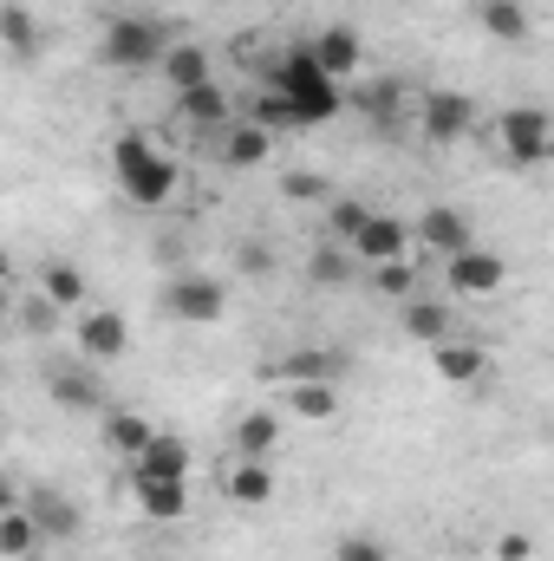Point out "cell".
<instances>
[{
  "label": "cell",
  "mask_w": 554,
  "mask_h": 561,
  "mask_svg": "<svg viewBox=\"0 0 554 561\" xmlns=\"http://www.w3.org/2000/svg\"><path fill=\"white\" fill-rule=\"evenodd\" d=\"M430 366H437V379H443V386H476V379L489 373V353L450 333V340H437V346H430Z\"/></svg>",
  "instance_id": "9a60e30c"
},
{
  "label": "cell",
  "mask_w": 554,
  "mask_h": 561,
  "mask_svg": "<svg viewBox=\"0 0 554 561\" xmlns=\"http://www.w3.org/2000/svg\"><path fill=\"white\" fill-rule=\"evenodd\" d=\"M229 496H235L242 510H262V503L275 496V470H268L262 457H235V470H229Z\"/></svg>",
  "instance_id": "7402d4cb"
},
{
  "label": "cell",
  "mask_w": 554,
  "mask_h": 561,
  "mask_svg": "<svg viewBox=\"0 0 554 561\" xmlns=\"http://www.w3.org/2000/svg\"><path fill=\"white\" fill-rule=\"evenodd\" d=\"M157 72L170 79V92H189V85H209V79H216L209 46H196V39H170L163 59H157Z\"/></svg>",
  "instance_id": "5bb4252c"
},
{
  "label": "cell",
  "mask_w": 554,
  "mask_h": 561,
  "mask_svg": "<svg viewBox=\"0 0 554 561\" xmlns=\"http://www.w3.org/2000/svg\"><path fill=\"white\" fill-rule=\"evenodd\" d=\"M359 105H366V118H372L379 138H399V131H405V85H399V79H372V85L359 92Z\"/></svg>",
  "instance_id": "ac0fdd59"
},
{
  "label": "cell",
  "mask_w": 554,
  "mask_h": 561,
  "mask_svg": "<svg viewBox=\"0 0 554 561\" xmlns=\"http://www.w3.org/2000/svg\"><path fill=\"white\" fill-rule=\"evenodd\" d=\"M287 112H293L300 131H313V125H333V118L346 112V92H339L333 79H320V85H307V92H287Z\"/></svg>",
  "instance_id": "e0dca14e"
},
{
  "label": "cell",
  "mask_w": 554,
  "mask_h": 561,
  "mask_svg": "<svg viewBox=\"0 0 554 561\" xmlns=\"http://www.w3.org/2000/svg\"><path fill=\"white\" fill-rule=\"evenodd\" d=\"M287 405H293V419L326 424L339 419V386H287Z\"/></svg>",
  "instance_id": "f546056e"
},
{
  "label": "cell",
  "mask_w": 554,
  "mask_h": 561,
  "mask_svg": "<svg viewBox=\"0 0 554 561\" xmlns=\"http://www.w3.org/2000/svg\"><path fill=\"white\" fill-rule=\"evenodd\" d=\"M112 176H118V190H125L138 209H163V203L176 196V163L143 138V131H125V138L112 144Z\"/></svg>",
  "instance_id": "6da1fadb"
},
{
  "label": "cell",
  "mask_w": 554,
  "mask_h": 561,
  "mask_svg": "<svg viewBox=\"0 0 554 561\" xmlns=\"http://www.w3.org/2000/svg\"><path fill=\"white\" fill-rule=\"evenodd\" d=\"M280 196H287V203H320V196H326V176H320V170H287V176H280Z\"/></svg>",
  "instance_id": "e575fe53"
},
{
  "label": "cell",
  "mask_w": 554,
  "mask_h": 561,
  "mask_svg": "<svg viewBox=\"0 0 554 561\" xmlns=\"http://www.w3.org/2000/svg\"><path fill=\"white\" fill-rule=\"evenodd\" d=\"M412 242H424V249H430V255H443V262H450V255H463V249H476V242H470V216H463V209H450V203H437V209H424V216H417Z\"/></svg>",
  "instance_id": "30bf717a"
},
{
  "label": "cell",
  "mask_w": 554,
  "mask_h": 561,
  "mask_svg": "<svg viewBox=\"0 0 554 561\" xmlns=\"http://www.w3.org/2000/svg\"><path fill=\"white\" fill-rule=\"evenodd\" d=\"M85 294H92V280H85L79 262H53V268L39 275V300H53L59 313H79V307H85Z\"/></svg>",
  "instance_id": "ffe728a7"
},
{
  "label": "cell",
  "mask_w": 554,
  "mask_h": 561,
  "mask_svg": "<svg viewBox=\"0 0 554 561\" xmlns=\"http://www.w3.org/2000/svg\"><path fill=\"white\" fill-rule=\"evenodd\" d=\"M0 46H7L13 59H39V46H46V39H39V20H33L26 7H13V0L0 7Z\"/></svg>",
  "instance_id": "484cf974"
},
{
  "label": "cell",
  "mask_w": 554,
  "mask_h": 561,
  "mask_svg": "<svg viewBox=\"0 0 554 561\" xmlns=\"http://www.w3.org/2000/svg\"><path fill=\"white\" fill-rule=\"evenodd\" d=\"M20 510L33 516V529H39L46 542H72V536H79V503H72L59 483H26Z\"/></svg>",
  "instance_id": "8992f818"
},
{
  "label": "cell",
  "mask_w": 554,
  "mask_h": 561,
  "mask_svg": "<svg viewBox=\"0 0 554 561\" xmlns=\"http://www.w3.org/2000/svg\"><path fill=\"white\" fill-rule=\"evenodd\" d=\"M405 333L424 340V346H437V340H450V333H457V320H450V307H443V300H412V307H405Z\"/></svg>",
  "instance_id": "83f0119b"
},
{
  "label": "cell",
  "mask_w": 554,
  "mask_h": 561,
  "mask_svg": "<svg viewBox=\"0 0 554 561\" xmlns=\"http://www.w3.org/2000/svg\"><path fill=\"white\" fill-rule=\"evenodd\" d=\"M163 46H170L163 20L118 13V20H105V46H99V53H105V66H112V72H157Z\"/></svg>",
  "instance_id": "7a4b0ae2"
},
{
  "label": "cell",
  "mask_w": 554,
  "mask_h": 561,
  "mask_svg": "<svg viewBox=\"0 0 554 561\" xmlns=\"http://www.w3.org/2000/svg\"><path fill=\"white\" fill-rule=\"evenodd\" d=\"M307 53H313V66H320V72H326L333 85H339V79H353V72H359V59H366L359 33H353L346 20H333V26H326V33H320V39H313Z\"/></svg>",
  "instance_id": "8fae6325"
},
{
  "label": "cell",
  "mask_w": 554,
  "mask_h": 561,
  "mask_svg": "<svg viewBox=\"0 0 554 561\" xmlns=\"http://www.w3.org/2000/svg\"><path fill=\"white\" fill-rule=\"evenodd\" d=\"M46 392H53L59 412H99V405H105V386H99L85 366H59V373L46 379Z\"/></svg>",
  "instance_id": "d6986e66"
},
{
  "label": "cell",
  "mask_w": 554,
  "mask_h": 561,
  "mask_svg": "<svg viewBox=\"0 0 554 561\" xmlns=\"http://www.w3.org/2000/svg\"><path fill=\"white\" fill-rule=\"evenodd\" d=\"M529 556H535V542H529L522 529H516V536H503V549H496V561H529Z\"/></svg>",
  "instance_id": "8d00e7d4"
},
{
  "label": "cell",
  "mask_w": 554,
  "mask_h": 561,
  "mask_svg": "<svg viewBox=\"0 0 554 561\" xmlns=\"http://www.w3.org/2000/svg\"><path fill=\"white\" fill-rule=\"evenodd\" d=\"M53 313H59L53 300H26V327H53Z\"/></svg>",
  "instance_id": "74e56055"
},
{
  "label": "cell",
  "mask_w": 554,
  "mask_h": 561,
  "mask_svg": "<svg viewBox=\"0 0 554 561\" xmlns=\"http://www.w3.org/2000/svg\"><path fill=\"white\" fill-rule=\"evenodd\" d=\"M339 373H346L339 353H287V359H280V379H287V386H333Z\"/></svg>",
  "instance_id": "d4e9b609"
},
{
  "label": "cell",
  "mask_w": 554,
  "mask_h": 561,
  "mask_svg": "<svg viewBox=\"0 0 554 561\" xmlns=\"http://www.w3.org/2000/svg\"><path fill=\"white\" fill-rule=\"evenodd\" d=\"M39 549H46V536L33 529V516H26L20 503H13V510H0V556H7V561H33Z\"/></svg>",
  "instance_id": "cb8c5ba5"
},
{
  "label": "cell",
  "mask_w": 554,
  "mask_h": 561,
  "mask_svg": "<svg viewBox=\"0 0 554 561\" xmlns=\"http://www.w3.org/2000/svg\"><path fill=\"white\" fill-rule=\"evenodd\" d=\"M268 150H275V138H268L262 125H249V118L222 125V163H235V170H255V163H268Z\"/></svg>",
  "instance_id": "44dd1931"
},
{
  "label": "cell",
  "mask_w": 554,
  "mask_h": 561,
  "mask_svg": "<svg viewBox=\"0 0 554 561\" xmlns=\"http://www.w3.org/2000/svg\"><path fill=\"white\" fill-rule=\"evenodd\" d=\"M229 444H235V457H268L280 444V419L275 412H249V419H235Z\"/></svg>",
  "instance_id": "4316f807"
},
{
  "label": "cell",
  "mask_w": 554,
  "mask_h": 561,
  "mask_svg": "<svg viewBox=\"0 0 554 561\" xmlns=\"http://www.w3.org/2000/svg\"><path fill=\"white\" fill-rule=\"evenodd\" d=\"M72 340H79L85 359H118L131 346V320L118 307H79V333Z\"/></svg>",
  "instance_id": "ba28073f"
},
{
  "label": "cell",
  "mask_w": 554,
  "mask_h": 561,
  "mask_svg": "<svg viewBox=\"0 0 554 561\" xmlns=\"http://www.w3.org/2000/svg\"><path fill=\"white\" fill-rule=\"evenodd\" d=\"M33 561H39V556H33Z\"/></svg>",
  "instance_id": "60d3db41"
},
{
  "label": "cell",
  "mask_w": 554,
  "mask_h": 561,
  "mask_svg": "<svg viewBox=\"0 0 554 561\" xmlns=\"http://www.w3.org/2000/svg\"><path fill=\"white\" fill-rule=\"evenodd\" d=\"M235 268H242V280H268L275 275V249L262 236H249V242H235Z\"/></svg>",
  "instance_id": "d6a6232c"
},
{
  "label": "cell",
  "mask_w": 554,
  "mask_h": 561,
  "mask_svg": "<svg viewBox=\"0 0 554 561\" xmlns=\"http://www.w3.org/2000/svg\"><path fill=\"white\" fill-rule=\"evenodd\" d=\"M503 157L516 170H542L554 157V118L542 105H509L503 112Z\"/></svg>",
  "instance_id": "3957f363"
},
{
  "label": "cell",
  "mask_w": 554,
  "mask_h": 561,
  "mask_svg": "<svg viewBox=\"0 0 554 561\" xmlns=\"http://www.w3.org/2000/svg\"><path fill=\"white\" fill-rule=\"evenodd\" d=\"M157 477H189V444L170 431H150V444L131 457V483H157Z\"/></svg>",
  "instance_id": "4fadbf2b"
},
{
  "label": "cell",
  "mask_w": 554,
  "mask_h": 561,
  "mask_svg": "<svg viewBox=\"0 0 554 561\" xmlns=\"http://www.w3.org/2000/svg\"><path fill=\"white\" fill-rule=\"evenodd\" d=\"M13 503H20V483H7V477H0V510H13Z\"/></svg>",
  "instance_id": "f35d334b"
},
{
  "label": "cell",
  "mask_w": 554,
  "mask_h": 561,
  "mask_svg": "<svg viewBox=\"0 0 554 561\" xmlns=\"http://www.w3.org/2000/svg\"><path fill=\"white\" fill-rule=\"evenodd\" d=\"M150 431H157V424L143 419V412H105V444H112L125 463H131L143 444H150Z\"/></svg>",
  "instance_id": "f1b7e54d"
},
{
  "label": "cell",
  "mask_w": 554,
  "mask_h": 561,
  "mask_svg": "<svg viewBox=\"0 0 554 561\" xmlns=\"http://www.w3.org/2000/svg\"><path fill=\"white\" fill-rule=\"evenodd\" d=\"M476 131V99L470 92H424L417 105V138L424 144H457Z\"/></svg>",
  "instance_id": "277c9868"
},
{
  "label": "cell",
  "mask_w": 554,
  "mask_h": 561,
  "mask_svg": "<svg viewBox=\"0 0 554 561\" xmlns=\"http://www.w3.org/2000/svg\"><path fill=\"white\" fill-rule=\"evenodd\" d=\"M476 20H483V33H489V39H503V46L529 39V26H535L522 0H483V7H476Z\"/></svg>",
  "instance_id": "603a6c76"
},
{
  "label": "cell",
  "mask_w": 554,
  "mask_h": 561,
  "mask_svg": "<svg viewBox=\"0 0 554 561\" xmlns=\"http://www.w3.org/2000/svg\"><path fill=\"white\" fill-rule=\"evenodd\" d=\"M7 280H13V262H7V249H0V287H7Z\"/></svg>",
  "instance_id": "ab89813d"
},
{
  "label": "cell",
  "mask_w": 554,
  "mask_h": 561,
  "mask_svg": "<svg viewBox=\"0 0 554 561\" xmlns=\"http://www.w3.org/2000/svg\"><path fill=\"white\" fill-rule=\"evenodd\" d=\"M163 307H170L176 320H189V327H216V320L229 313V287L216 275H176L163 287Z\"/></svg>",
  "instance_id": "5b68a950"
},
{
  "label": "cell",
  "mask_w": 554,
  "mask_h": 561,
  "mask_svg": "<svg viewBox=\"0 0 554 561\" xmlns=\"http://www.w3.org/2000/svg\"><path fill=\"white\" fill-rule=\"evenodd\" d=\"M333 561H392V556H385V542H379V536H339Z\"/></svg>",
  "instance_id": "d590c367"
},
{
  "label": "cell",
  "mask_w": 554,
  "mask_h": 561,
  "mask_svg": "<svg viewBox=\"0 0 554 561\" xmlns=\"http://www.w3.org/2000/svg\"><path fill=\"white\" fill-rule=\"evenodd\" d=\"M307 280H313V287H326V294H339V287L353 280V255H346L339 242H326V249L307 262Z\"/></svg>",
  "instance_id": "4dcf8cb0"
},
{
  "label": "cell",
  "mask_w": 554,
  "mask_h": 561,
  "mask_svg": "<svg viewBox=\"0 0 554 561\" xmlns=\"http://www.w3.org/2000/svg\"><path fill=\"white\" fill-rule=\"evenodd\" d=\"M138 490L143 523H183L189 516V477H157V483H131Z\"/></svg>",
  "instance_id": "2e32d148"
},
{
  "label": "cell",
  "mask_w": 554,
  "mask_h": 561,
  "mask_svg": "<svg viewBox=\"0 0 554 561\" xmlns=\"http://www.w3.org/2000/svg\"><path fill=\"white\" fill-rule=\"evenodd\" d=\"M405 249H412V222H399V216H366V229L346 242V255H359V262H405Z\"/></svg>",
  "instance_id": "9c48e42d"
},
{
  "label": "cell",
  "mask_w": 554,
  "mask_h": 561,
  "mask_svg": "<svg viewBox=\"0 0 554 561\" xmlns=\"http://www.w3.org/2000/svg\"><path fill=\"white\" fill-rule=\"evenodd\" d=\"M176 125H189V131H222V125H235V105H229V92L209 79V85L176 92Z\"/></svg>",
  "instance_id": "7c38bea8"
},
{
  "label": "cell",
  "mask_w": 554,
  "mask_h": 561,
  "mask_svg": "<svg viewBox=\"0 0 554 561\" xmlns=\"http://www.w3.org/2000/svg\"><path fill=\"white\" fill-rule=\"evenodd\" d=\"M366 216H372V209H366V203H353V196H339V203H333V209H326V236H333V242H339V249H346V242H353V236H359V229H366Z\"/></svg>",
  "instance_id": "1f68e13d"
},
{
  "label": "cell",
  "mask_w": 554,
  "mask_h": 561,
  "mask_svg": "<svg viewBox=\"0 0 554 561\" xmlns=\"http://www.w3.org/2000/svg\"><path fill=\"white\" fill-rule=\"evenodd\" d=\"M443 275H450V294H463V300H489V294H503L509 262L489 255V249H463V255L443 262Z\"/></svg>",
  "instance_id": "52a82bcc"
},
{
  "label": "cell",
  "mask_w": 554,
  "mask_h": 561,
  "mask_svg": "<svg viewBox=\"0 0 554 561\" xmlns=\"http://www.w3.org/2000/svg\"><path fill=\"white\" fill-rule=\"evenodd\" d=\"M372 287H379L385 300H412V287H417L412 262H379V268H372Z\"/></svg>",
  "instance_id": "836d02e7"
}]
</instances>
